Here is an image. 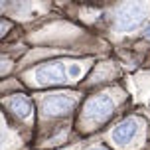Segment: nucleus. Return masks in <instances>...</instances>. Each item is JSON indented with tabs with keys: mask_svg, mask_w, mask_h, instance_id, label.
Instances as JSON below:
<instances>
[{
	"mask_svg": "<svg viewBox=\"0 0 150 150\" xmlns=\"http://www.w3.org/2000/svg\"><path fill=\"white\" fill-rule=\"evenodd\" d=\"M117 109V101L111 93H99L93 95L89 101H85L81 111L79 122L83 125V130H95L103 127L105 122L112 119V112Z\"/></svg>",
	"mask_w": 150,
	"mask_h": 150,
	"instance_id": "2",
	"label": "nucleus"
},
{
	"mask_svg": "<svg viewBox=\"0 0 150 150\" xmlns=\"http://www.w3.org/2000/svg\"><path fill=\"white\" fill-rule=\"evenodd\" d=\"M6 140H8L6 130H4V128H0V150L4 148V144H6Z\"/></svg>",
	"mask_w": 150,
	"mask_h": 150,
	"instance_id": "9",
	"label": "nucleus"
},
{
	"mask_svg": "<svg viewBox=\"0 0 150 150\" xmlns=\"http://www.w3.org/2000/svg\"><path fill=\"white\" fill-rule=\"evenodd\" d=\"M87 69L83 61H67V59H55L47 61L34 67L32 71L24 73V79L32 87H59L69 81H75L81 77Z\"/></svg>",
	"mask_w": 150,
	"mask_h": 150,
	"instance_id": "1",
	"label": "nucleus"
},
{
	"mask_svg": "<svg viewBox=\"0 0 150 150\" xmlns=\"http://www.w3.org/2000/svg\"><path fill=\"white\" fill-rule=\"evenodd\" d=\"M4 107L14 115L16 119H20V120H28L32 117V112H34L32 101L28 97H24V95H12V97H6L4 99Z\"/></svg>",
	"mask_w": 150,
	"mask_h": 150,
	"instance_id": "6",
	"label": "nucleus"
},
{
	"mask_svg": "<svg viewBox=\"0 0 150 150\" xmlns=\"http://www.w3.org/2000/svg\"><path fill=\"white\" fill-rule=\"evenodd\" d=\"M10 28H12V24H10V22H6V20H2V18H0V38H4V36H6Z\"/></svg>",
	"mask_w": 150,
	"mask_h": 150,
	"instance_id": "8",
	"label": "nucleus"
},
{
	"mask_svg": "<svg viewBox=\"0 0 150 150\" xmlns=\"http://www.w3.org/2000/svg\"><path fill=\"white\" fill-rule=\"evenodd\" d=\"M138 132H140V120L134 119V117H128V119L120 120L119 125L112 128L111 140L115 142V146L125 148L138 136Z\"/></svg>",
	"mask_w": 150,
	"mask_h": 150,
	"instance_id": "5",
	"label": "nucleus"
},
{
	"mask_svg": "<svg viewBox=\"0 0 150 150\" xmlns=\"http://www.w3.org/2000/svg\"><path fill=\"white\" fill-rule=\"evenodd\" d=\"M89 150H109V148H105V146H93V148H89Z\"/></svg>",
	"mask_w": 150,
	"mask_h": 150,
	"instance_id": "10",
	"label": "nucleus"
},
{
	"mask_svg": "<svg viewBox=\"0 0 150 150\" xmlns=\"http://www.w3.org/2000/svg\"><path fill=\"white\" fill-rule=\"evenodd\" d=\"M77 105V95L73 93H52L45 95L40 103V111H42V119H61L75 109Z\"/></svg>",
	"mask_w": 150,
	"mask_h": 150,
	"instance_id": "4",
	"label": "nucleus"
},
{
	"mask_svg": "<svg viewBox=\"0 0 150 150\" xmlns=\"http://www.w3.org/2000/svg\"><path fill=\"white\" fill-rule=\"evenodd\" d=\"M10 69H12V59H8V57H0V77L6 75Z\"/></svg>",
	"mask_w": 150,
	"mask_h": 150,
	"instance_id": "7",
	"label": "nucleus"
},
{
	"mask_svg": "<svg viewBox=\"0 0 150 150\" xmlns=\"http://www.w3.org/2000/svg\"><path fill=\"white\" fill-rule=\"evenodd\" d=\"M150 14V4H119L115 10L112 26L117 32H128L138 28Z\"/></svg>",
	"mask_w": 150,
	"mask_h": 150,
	"instance_id": "3",
	"label": "nucleus"
}]
</instances>
